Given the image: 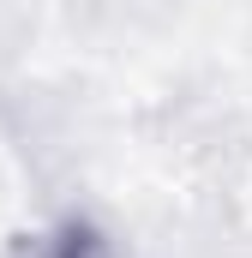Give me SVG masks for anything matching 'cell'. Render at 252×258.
Returning a JSON list of instances; mask_svg holds the SVG:
<instances>
[{"mask_svg":"<svg viewBox=\"0 0 252 258\" xmlns=\"http://www.w3.org/2000/svg\"><path fill=\"white\" fill-rule=\"evenodd\" d=\"M18 258H114V246L96 234V228H84V222H60V228H42V234H30Z\"/></svg>","mask_w":252,"mask_h":258,"instance_id":"1","label":"cell"}]
</instances>
